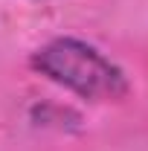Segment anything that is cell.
I'll list each match as a JSON object with an SVG mask.
<instances>
[{"instance_id": "1", "label": "cell", "mask_w": 148, "mask_h": 151, "mask_svg": "<svg viewBox=\"0 0 148 151\" xmlns=\"http://www.w3.org/2000/svg\"><path fill=\"white\" fill-rule=\"evenodd\" d=\"M32 70L90 102H119L131 90L128 76L93 44L55 38L32 52Z\"/></svg>"}]
</instances>
